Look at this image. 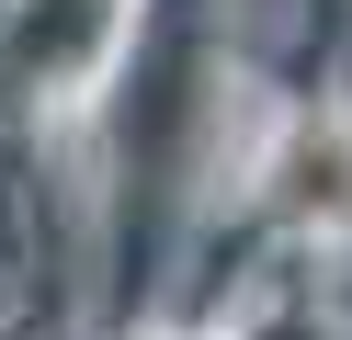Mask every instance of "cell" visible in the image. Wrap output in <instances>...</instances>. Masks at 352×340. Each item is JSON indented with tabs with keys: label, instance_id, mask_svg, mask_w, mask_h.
Returning <instances> with one entry per match:
<instances>
[{
	"label": "cell",
	"instance_id": "7a4b0ae2",
	"mask_svg": "<svg viewBox=\"0 0 352 340\" xmlns=\"http://www.w3.org/2000/svg\"><path fill=\"white\" fill-rule=\"evenodd\" d=\"M341 193H352V159L329 148V136H318V148H296V170H284V204H341Z\"/></svg>",
	"mask_w": 352,
	"mask_h": 340
},
{
	"label": "cell",
	"instance_id": "6da1fadb",
	"mask_svg": "<svg viewBox=\"0 0 352 340\" xmlns=\"http://www.w3.org/2000/svg\"><path fill=\"white\" fill-rule=\"evenodd\" d=\"M91 34H102V0H34L23 34H12V68H34V57H80Z\"/></svg>",
	"mask_w": 352,
	"mask_h": 340
}]
</instances>
